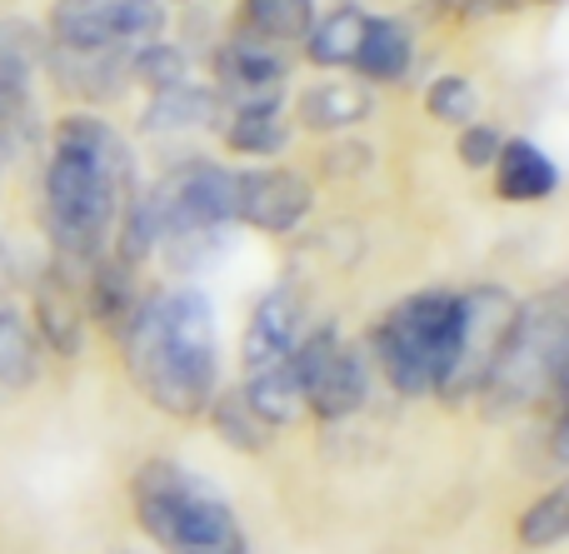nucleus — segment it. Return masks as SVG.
<instances>
[{
  "instance_id": "obj_20",
  "label": "nucleus",
  "mask_w": 569,
  "mask_h": 554,
  "mask_svg": "<svg viewBox=\"0 0 569 554\" xmlns=\"http://www.w3.org/2000/svg\"><path fill=\"white\" fill-rule=\"evenodd\" d=\"M365 10L360 6H340L330 10L325 20H315L310 30H305V56L315 60V66L335 70V66H350L355 50H360V36H365Z\"/></svg>"
},
{
  "instance_id": "obj_3",
  "label": "nucleus",
  "mask_w": 569,
  "mask_h": 554,
  "mask_svg": "<svg viewBox=\"0 0 569 554\" xmlns=\"http://www.w3.org/2000/svg\"><path fill=\"white\" fill-rule=\"evenodd\" d=\"M569 365V310L560 290H545L530 305H515L510 330L495 345L490 365L480 375L485 415L510 420L520 410H535L560 395V380Z\"/></svg>"
},
{
  "instance_id": "obj_24",
  "label": "nucleus",
  "mask_w": 569,
  "mask_h": 554,
  "mask_svg": "<svg viewBox=\"0 0 569 554\" xmlns=\"http://www.w3.org/2000/svg\"><path fill=\"white\" fill-rule=\"evenodd\" d=\"M40 375V345L16 310H0V390H26Z\"/></svg>"
},
{
  "instance_id": "obj_13",
  "label": "nucleus",
  "mask_w": 569,
  "mask_h": 554,
  "mask_svg": "<svg viewBox=\"0 0 569 554\" xmlns=\"http://www.w3.org/2000/svg\"><path fill=\"white\" fill-rule=\"evenodd\" d=\"M300 340V300L290 290H270L266 300L256 305L250 315V330H246V370H270L276 360H284Z\"/></svg>"
},
{
  "instance_id": "obj_11",
  "label": "nucleus",
  "mask_w": 569,
  "mask_h": 554,
  "mask_svg": "<svg viewBox=\"0 0 569 554\" xmlns=\"http://www.w3.org/2000/svg\"><path fill=\"white\" fill-rule=\"evenodd\" d=\"M80 285H86V270L66 265V260H60L56 270H46L40 285H36L40 335H46V345L60 350V355H76L80 350V325H86V300H80Z\"/></svg>"
},
{
  "instance_id": "obj_8",
  "label": "nucleus",
  "mask_w": 569,
  "mask_h": 554,
  "mask_svg": "<svg viewBox=\"0 0 569 554\" xmlns=\"http://www.w3.org/2000/svg\"><path fill=\"white\" fill-rule=\"evenodd\" d=\"M295 375H300V400L320 420H345L370 395V370L355 345H345L335 330H315L305 345L290 350Z\"/></svg>"
},
{
  "instance_id": "obj_21",
  "label": "nucleus",
  "mask_w": 569,
  "mask_h": 554,
  "mask_svg": "<svg viewBox=\"0 0 569 554\" xmlns=\"http://www.w3.org/2000/svg\"><path fill=\"white\" fill-rule=\"evenodd\" d=\"M240 395H246V405L256 410L270 430L284 425V420H295V415H300V405H305V400H300V375H295V360L290 355L276 360L270 370H256V375H250V385L240 390Z\"/></svg>"
},
{
  "instance_id": "obj_7",
  "label": "nucleus",
  "mask_w": 569,
  "mask_h": 554,
  "mask_svg": "<svg viewBox=\"0 0 569 554\" xmlns=\"http://www.w3.org/2000/svg\"><path fill=\"white\" fill-rule=\"evenodd\" d=\"M160 0H60L50 36L60 50H136L160 36Z\"/></svg>"
},
{
  "instance_id": "obj_6",
  "label": "nucleus",
  "mask_w": 569,
  "mask_h": 554,
  "mask_svg": "<svg viewBox=\"0 0 569 554\" xmlns=\"http://www.w3.org/2000/svg\"><path fill=\"white\" fill-rule=\"evenodd\" d=\"M156 210L160 240L190 235V230H220L236 220V170L210 165V160H186L170 175H160L146 190Z\"/></svg>"
},
{
  "instance_id": "obj_23",
  "label": "nucleus",
  "mask_w": 569,
  "mask_h": 554,
  "mask_svg": "<svg viewBox=\"0 0 569 554\" xmlns=\"http://www.w3.org/2000/svg\"><path fill=\"white\" fill-rule=\"evenodd\" d=\"M220 100L210 95L206 85H176V90H156V100L146 105V130L166 135V130H196V125H210Z\"/></svg>"
},
{
  "instance_id": "obj_18",
  "label": "nucleus",
  "mask_w": 569,
  "mask_h": 554,
  "mask_svg": "<svg viewBox=\"0 0 569 554\" xmlns=\"http://www.w3.org/2000/svg\"><path fill=\"white\" fill-rule=\"evenodd\" d=\"M370 90L355 80H325V85L300 95V125L310 130H350L360 120H370Z\"/></svg>"
},
{
  "instance_id": "obj_19",
  "label": "nucleus",
  "mask_w": 569,
  "mask_h": 554,
  "mask_svg": "<svg viewBox=\"0 0 569 554\" xmlns=\"http://www.w3.org/2000/svg\"><path fill=\"white\" fill-rule=\"evenodd\" d=\"M290 140V120H284L280 100H256V105H236L226 120V145L236 155H280Z\"/></svg>"
},
{
  "instance_id": "obj_28",
  "label": "nucleus",
  "mask_w": 569,
  "mask_h": 554,
  "mask_svg": "<svg viewBox=\"0 0 569 554\" xmlns=\"http://www.w3.org/2000/svg\"><path fill=\"white\" fill-rule=\"evenodd\" d=\"M425 110L445 125H465L475 115V85L465 75H440L430 90H425Z\"/></svg>"
},
{
  "instance_id": "obj_27",
  "label": "nucleus",
  "mask_w": 569,
  "mask_h": 554,
  "mask_svg": "<svg viewBox=\"0 0 569 554\" xmlns=\"http://www.w3.org/2000/svg\"><path fill=\"white\" fill-rule=\"evenodd\" d=\"M569 535V490H550L545 500H535L520 515V545L530 550H550Z\"/></svg>"
},
{
  "instance_id": "obj_16",
  "label": "nucleus",
  "mask_w": 569,
  "mask_h": 554,
  "mask_svg": "<svg viewBox=\"0 0 569 554\" xmlns=\"http://www.w3.org/2000/svg\"><path fill=\"white\" fill-rule=\"evenodd\" d=\"M136 265H126V260H96V265L86 270V285H80V300H86V310L100 320V325L110 330V335H120V330L130 325V315H136V275H130Z\"/></svg>"
},
{
  "instance_id": "obj_12",
  "label": "nucleus",
  "mask_w": 569,
  "mask_h": 554,
  "mask_svg": "<svg viewBox=\"0 0 569 554\" xmlns=\"http://www.w3.org/2000/svg\"><path fill=\"white\" fill-rule=\"evenodd\" d=\"M216 75L226 85V95H236V105H256V100H280L284 80V56L266 40H230L216 60Z\"/></svg>"
},
{
  "instance_id": "obj_22",
  "label": "nucleus",
  "mask_w": 569,
  "mask_h": 554,
  "mask_svg": "<svg viewBox=\"0 0 569 554\" xmlns=\"http://www.w3.org/2000/svg\"><path fill=\"white\" fill-rule=\"evenodd\" d=\"M240 26H246L250 40L284 46V40H305V30L315 26V6L310 0H246Z\"/></svg>"
},
{
  "instance_id": "obj_17",
  "label": "nucleus",
  "mask_w": 569,
  "mask_h": 554,
  "mask_svg": "<svg viewBox=\"0 0 569 554\" xmlns=\"http://www.w3.org/2000/svg\"><path fill=\"white\" fill-rule=\"evenodd\" d=\"M410 60H415V40L400 20H390V16L365 20L360 50H355V60H350L365 80H385V85H390V80H400L405 70H410Z\"/></svg>"
},
{
  "instance_id": "obj_9",
  "label": "nucleus",
  "mask_w": 569,
  "mask_h": 554,
  "mask_svg": "<svg viewBox=\"0 0 569 554\" xmlns=\"http://www.w3.org/2000/svg\"><path fill=\"white\" fill-rule=\"evenodd\" d=\"M315 210V190L300 170H240L236 175V220L266 230V235H290Z\"/></svg>"
},
{
  "instance_id": "obj_1",
  "label": "nucleus",
  "mask_w": 569,
  "mask_h": 554,
  "mask_svg": "<svg viewBox=\"0 0 569 554\" xmlns=\"http://www.w3.org/2000/svg\"><path fill=\"white\" fill-rule=\"evenodd\" d=\"M130 190H136V160L126 140L96 115L60 120L46 165V235L66 265H96Z\"/></svg>"
},
{
  "instance_id": "obj_10",
  "label": "nucleus",
  "mask_w": 569,
  "mask_h": 554,
  "mask_svg": "<svg viewBox=\"0 0 569 554\" xmlns=\"http://www.w3.org/2000/svg\"><path fill=\"white\" fill-rule=\"evenodd\" d=\"M460 305H465V335H460V360H455L450 385L440 390L445 400H460V395H470V390L480 385L485 365H490L495 345L505 340V330H510V315H515L510 290H500V285L465 290Z\"/></svg>"
},
{
  "instance_id": "obj_25",
  "label": "nucleus",
  "mask_w": 569,
  "mask_h": 554,
  "mask_svg": "<svg viewBox=\"0 0 569 554\" xmlns=\"http://www.w3.org/2000/svg\"><path fill=\"white\" fill-rule=\"evenodd\" d=\"M210 420H216L220 440H226L230 450L260 455V450L270 445V425L246 405V395H240V390H230V395H216V400H210Z\"/></svg>"
},
{
  "instance_id": "obj_5",
  "label": "nucleus",
  "mask_w": 569,
  "mask_h": 554,
  "mask_svg": "<svg viewBox=\"0 0 569 554\" xmlns=\"http://www.w3.org/2000/svg\"><path fill=\"white\" fill-rule=\"evenodd\" d=\"M465 305L450 290H420L375 325V360L400 395H440L455 375Z\"/></svg>"
},
{
  "instance_id": "obj_26",
  "label": "nucleus",
  "mask_w": 569,
  "mask_h": 554,
  "mask_svg": "<svg viewBox=\"0 0 569 554\" xmlns=\"http://www.w3.org/2000/svg\"><path fill=\"white\" fill-rule=\"evenodd\" d=\"M126 66H130V75H136L140 85H150V90H176V85H186L190 60H186V50L170 46V40H146V46L130 50Z\"/></svg>"
},
{
  "instance_id": "obj_14",
  "label": "nucleus",
  "mask_w": 569,
  "mask_h": 554,
  "mask_svg": "<svg viewBox=\"0 0 569 554\" xmlns=\"http://www.w3.org/2000/svg\"><path fill=\"white\" fill-rule=\"evenodd\" d=\"M555 185H560V170H555V160L545 155L540 145H530V140H505L500 160H495V190H500V200L530 205V200L555 195Z\"/></svg>"
},
{
  "instance_id": "obj_2",
  "label": "nucleus",
  "mask_w": 569,
  "mask_h": 554,
  "mask_svg": "<svg viewBox=\"0 0 569 554\" xmlns=\"http://www.w3.org/2000/svg\"><path fill=\"white\" fill-rule=\"evenodd\" d=\"M126 365L146 400L166 415H200L216 400L220 355H216V310L200 290H166L136 305L120 330Z\"/></svg>"
},
{
  "instance_id": "obj_29",
  "label": "nucleus",
  "mask_w": 569,
  "mask_h": 554,
  "mask_svg": "<svg viewBox=\"0 0 569 554\" xmlns=\"http://www.w3.org/2000/svg\"><path fill=\"white\" fill-rule=\"evenodd\" d=\"M500 145H505V135L495 125H465V135H460V160L470 170H490L495 160H500Z\"/></svg>"
},
{
  "instance_id": "obj_15",
  "label": "nucleus",
  "mask_w": 569,
  "mask_h": 554,
  "mask_svg": "<svg viewBox=\"0 0 569 554\" xmlns=\"http://www.w3.org/2000/svg\"><path fill=\"white\" fill-rule=\"evenodd\" d=\"M50 70L66 80V90L76 95H90V100H110L120 95V80L130 75V50H60L50 46L46 50Z\"/></svg>"
},
{
  "instance_id": "obj_30",
  "label": "nucleus",
  "mask_w": 569,
  "mask_h": 554,
  "mask_svg": "<svg viewBox=\"0 0 569 554\" xmlns=\"http://www.w3.org/2000/svg\"><path fill=\"white\" fill-rule=\"evenodd\" d=\"M6 155H10V140H6V135H0V165H6Z\"/></svg>"
},
{
  "instance_id": "obj_4",
  "label": "nucleus",
  "mask_w": 569,
  "mask_h": 554,
  "mask_svg": "<svg viewBox=\"0 0 569 554\" xmlns=\"http://www.w3.org/2000/svg\"><path fill=\"white\" fill-rule=\"evenodd\" d=\"M136 520L166 554H250L230 505L186 465L150 460L130 485Z\"/></svg>"
}]
</instances>
